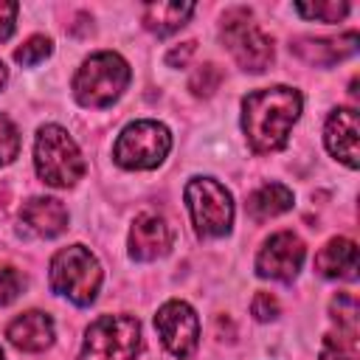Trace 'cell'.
<instances>
[{"label":"cell","instance_id":"obj_16","mask_svg":"<svg viewBox=\"0 0 360 360\" xmlns=\"http://www.w3.org/2000/svg\"><path fill=\"white\" fill-rule=\"evenodd\" d=\"M315 270L323 278L354 281L357 278V245L352 239H346V236L329 239L315 256Z\"/></svg>","mask_w":360,"mask_h":360},{"label":"cell","instance_id":"obj_25","mask_svg":"<svg viewBox=\"0 0 360 360\" xmlns=\"http://www.w3.org/2000/svg\"><path fill=\"white\" fill-rule=\"evenodd\" d=\"M250 312H253L256 321H276L278 312H281V307H278L276 295H270V292H256L253 301H250Z\"/></svg>","mask_w":360,"mask_h":360},{"label":"cell","instance_id":"obj_14","mask_svg":"<svg viewBox=\"0 0 360 360\" xmlns=\"http://www.w3.org/2000/svg\"><path fill=\"white\" fill-rule=\"evenodd\" d=\"M6 338L11 340V346H17L20 352H42L53 343L56 329H53V318L42 309H28L22 315H17L8 326H6Z\"/></svg>","mask_w":360,"mask_h":360},{"label":"cell","instance_id":"obj_18","mask_svg":"<svg viewBox=\"0 0 360 360\" xmlns=\"http://www.w3.org/2000/svg\"><path fill=\"white\" fill-rule=\"evenodd\" d=\"M191 14H194V3H180V0L149 3L143 8V25H146V31H152L158 37H169V34L180 31Z\"/></svg>","mask_w":360,"mask_h":360},{"label":"cell","instance_id":"obj_24","mask_svg":"<svg viewBox=\"0 0 360 360\" xmlns=\"http://www.w3.org/2000/svg\"><path fill=\"white\" fill-rule=\"evenodd\" d=\"M17 155H20V132L6 115H0V166H8Z\"/></svg>","mask_w":360,"mask_h":360},{"label":"cell","instance_id":"obj_12","mask_svg":"<svg viewBox=\"0 0 360 360\" xmlns=\"http://www.w3.org/2000/svg\"><path fill=\"white\" fill-rule=\"evenodd\" d=\"M172 239H174L172 225L160 214H138L129 228L127 248L135 262H155L169 253Z\"/></svg>","mask_w":360,"mask_h":360},{"label":"cell","instance_id":"obj_6","mask_svg":"<svg viewBox=\"0 0 360 360\" xmlns=\"http://www.w3.org/2000/svg\"><path fill=\"white\" fill-rule=\"evenodd\" d=\"M186 205L191 214V225L197 236L219 239L231 233L233 225V197L214 177H191L186 183Z\"/></svg>","mask_w":360,"mask_h":360},{"label":"cell","instance_id":"obj_26","mask_svg":"<svg viewBox=\"0 0 360 360\" xmlns=\"http://www.w3.org/2000/svg\"><path fill=\"white\" fill-rule=\"evenodd\" d=\"M17 11H20L17 3H11V0H0V42H6V39L14 34Z\"/></svg>","mask_w":360,"mask_h":360},{"label":"cell","instance_id":"obj_3","mask_svg":"<svg viewBox=\"0 0 360 360\" xmlns=\"http://www.w3.org/2000/svg\"><path fill=\"white\" fill-rule=\"evenodd\" d=\"M101 264L84 245H70L53 253L48 267L51 290L76 307H90L101 287Z\"/></svg>","mask_w":360,"mask_h":360},{"label":"cell","instance_id":"obj_27","mask_svg":"<svg viewBox=\"0 0 360 360\" xmlns=\"http://www.w3.org/2000/svg\"><path fill=\"white\" fill-rule=\"evenodd\" d=\"M194 48H197L194 39H191V42H183L180 48H172V51L166 53V65H169V68H183V65L188 62V56L194 53Z\"/></svg>","mask_w":360,"mask_h":360},{"label":"cell","instance_id":"obj_1","mask_svg":"<svg viewBox=\"0 0 360 360\" xmlns=\"http://www.w3.org/2000/svg\"><path fill=\"white\" fill-rule=\"evenodd\" d=\"M301 93L287 84L248 93L242 98V132L250 149L259 155L284 149L290 129L301 115Z\"/></svg>","mask_w":360,"mask_h":360},{"label":"cell","instance_id":"obj_22","mask_svg":"<svg viewBox=\"0 0 360 360\" xmlns=\"http://www.w3.org/2000/svg\"><path fill=\"white\" fill-rule=\"evenodd\" d=\"M219 82H222V70L217 68V65H202L200 70H194L191 73V82H188V90L194 93V96H211L217 87H219Z\"/></svg>","mask_w":360,"mask_h":360},{"label":"cell","instance_id":"obj_28","mask_svg":"<svg viewBox=\"0 0 360 360\" xmlns=\"http://www.w3.org/2000/svg\"><path fill=\"white\" fill-rule=\"evenodd\" d=\"M6 76H8V73H6V65H3V62H0V87H3V84H6Z\"/></svg>","mask_w":360,"mask_h":360},{"label":"cell","instance_id":"obj_21","mask_svg":"<svg viewBox=\"0 0 360 360\" xmlns=\"http://www.w3.org/2000/svg\"><path fill=\"white\" fill-rule=\"evenodd\" d=\"M51 53H53V42H51V37H45V34H34V37H28V39L14 51V59H17L22 68H34V65L45 62Z\"/></svg>","mask_w":360,"mask_h":360},{"label":"cell","instance_id":"obj_15","mask_svg":"<svg viewBox=\"0 0 360 360\" xmlns=\"http://www.w3.org/2000/svg\"><path fill=\"white\" fill-rule=\"evenodd\" d=\"M360 37L357 31H346L338 39H298L290 48L295 51V56H301L307 65H318V68H329L335 62H343L349 56L357 53Z\"/></svg>","mask_w":360,"mask_h":360},{"label":"cell","instance_id":"obj_7","mask_svg":"<svg viewBox=\"0 0 360 360\" xmlns=\"http://www.w3.org/2000/svg\"><path fill=\"white\" fill-rule=\"evenodd\" d=\"M141 323L132 315L96 318L82 340L79 360H138Z\"/></svg>","mask_w":360,"mask_h":360},{"label":"cell","instance_id":"obj_19","mask_svg":"<svg viewBox=\"0 0 360 360\" xmlns=\"http://www.w3.org/2000/svg\"><path fill=\"white\" fill-rule=\"evenodd\" d=\"M292 208V191L284 183H264L248 197V214L256 222H267Z\"/></svg>","mask_w":360,"mask_h":360},{"label":"cell","instance_id":"obj_17","mask_svg":"<svg viewBox=\"0 0 360 360\" xmlns=\"http://www.w3.org/2000/svg\"><path fill=\"white\" fill-rule=\"evenodd\" d=\"M20 217L42 239H53L68 228V208L56 197H31Z\"/></svg>","mask_w":360,"mask_h":360},{"label":"cell","instance_id":"obj_9","mask_svg":"<svg viewBox=\"0 0 360 360\" xmlns=\"http://www.w3.org/2000/svg\"><path fill=\"white\" fill-rule=\"evenodd\" d=\"M155 329L163 340V346L180 357V360H188L194 352H197V343H200V321H197V312L186 304V301H166L158 315H155Z\"/></svg>","mask_w":360,"mask_h":360},{"label":"cell","instance_id":"obj_10","mask_svg":"<svg viewBox=\"0 0 360 360\" xmlns=\"http://www.w3.org/2000/svg\"><path fill=\"white\" fill-rule=\"evenodd\" d=\"M307 248L301 242V236H295L292 231H278L270 239H264V245L256 253V273L262 278H273V281H292L304 264Z\"/></svg>","mask_w":360,"mask_h":360},{"label":"cell","instance_id":"obj_29","mask_svg":"<svg viewBox=\"0 0 360 360\" xmlns=\"http://www.w3.org/2000/svg\"><path fill=\"white\" fill-rule=\"evenodd\" d=\"M0 360H6V357H3V349H0Z\"/></svg>","mask_w":360,"mask_h":360},{"label":"cell","instance_id":"obj_11","mask_svg":"<svg viewBox=\"0 0 360 360\" xmlns=\"http://www.w3.org/2000/svg\"><path fill=\"white\" fill-rule=\"evenodd\" d=\"M332 318L338 329L329 332L321 343V360H360V338H357V301L349 292L332 298Z\"/></svg>","mask_w":360,"mask_h":360},{"label":"cell","instance_id":"obj_8","mask_svg":"<svg viewBox=\"0 0 360 360\" xmlns=\"http://www.w3.org/2000/svg\"><path fill=\"white\" fill-rule=\"evenodd\" d=\"M169 149H172L169 127L160 121H152V118H141L121 129V135L112 146V158L121 169L143 172V169L160 166L166 160Z\"/></svg>","mask_w":360,"mask_h":360},{"label":"cell","instance_id":"obj_23","mask_svg":"<svg viewBox=\"0 0 360 360\" xmlns=\"http://www.w3.org/2000/svg\"><path fill=\"white\" fill-rule=\"evenodd\" d=\"M22 287H25L22 273L11 264H0V307H8L11 301H17Z\"/></svg>","mask_w":360,"mask_h":360},{"label":"cell","instance_id":"obj_5","mask_svg":"<svg viewBox=\"0 0 360 360\" xmlns=\"http://www.w3.org/2000/svg\"><path fill=\"white\" fill-rule=\"evenodd\" d=\"M219 39L233 62L248 73H262L273 62V39L259 28L250 8H228L222 14Z\"/></svg>","mask_w":360,"mask_h":360},{"label":"cell","instance_id":"obj_20","mask_svg":"<svg viewBox=\"0 0 360 360\" xmlns=\"http://www.w3.org/2000/svg\"><path fill=\"white\" fill-rule=\"evenodd\" d=\"M295 11L307 20H321V22H338L349 14L346 0H318V3H295Z\"/></svg>","mask_w":360,"mask_h":360},{"label":"cell","instance_id":"obj_2","mask_svg":"<svg viewBox=\"0 0 360 360\" xmlns=\"http://www.w3.org/2000/svg\"><path fill=\"white\" fill-rule=\"evenodd\" d=\"M129 65L115 51H98L82 62L73 76V96L82 107L104 110L121 98L129 84Z\"/></svg>","mask_w":360,"mask_h":360},{"label":"cell","instance_id":"obj_13","mask_svg":"<svg viewBox=\"0 0 360 360\" xmlns=\"http://www.w3.org/2000/svg\"><path fill=\"white\" fill-rule=\"evenodd\" d=\"M357 135H360V121L354 107H338L329 112L326 127H323V143L332 158L346 163L349 169H357Z\"/></svg>","mask_w":360,"mask_h":360},{"label":"cell","instance_id":"obj_4","mask_svg":"<svg viewBox=\"0 0 360 360\" xmlns=\"http://www.w3.org/2000/svg\"><path fill=\"white\" fill-rule=\"evenodd\" d=\"M34 169L42 183L53 188H70L84 174V158L68 129L59 124H45L34 138Z\"/></svg>","mask_w":360,"mask_h":360}]
</instances>
